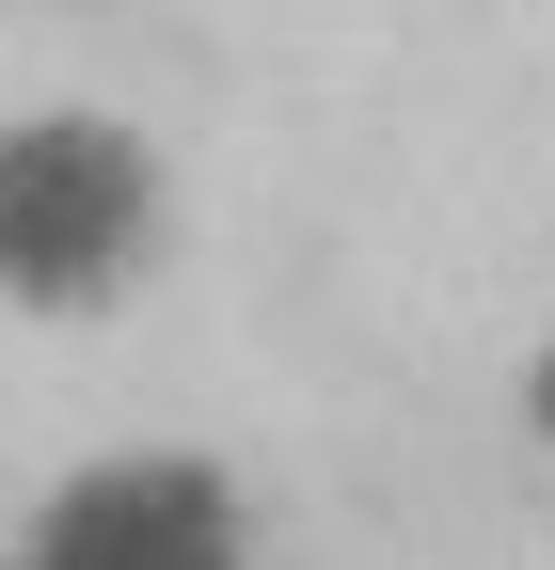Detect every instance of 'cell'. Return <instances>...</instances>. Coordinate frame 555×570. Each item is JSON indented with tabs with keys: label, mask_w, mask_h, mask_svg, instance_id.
I'll list each match as a JSON object with an SVG mask.
<instances>
[{
	"label": "cell",
	"mask_w": 555,
	"mask_h": 570,
	"mask_svg": "<svg viewBox=\"0 0 555 570\" xmlns=\"http://www.w3.org/2000/svg\"><path fill=\"white\" fill-rule=\"evenodd\" d=\"M175 238V175L159 142H127L111 111H32L0 127V302L32 317H96L159 269Z\"/></svg>",
	"instance_id": "6da1fadb"
},
{
	"label": "cell",
	"mask_w": 555,
	"mask_h": 570,
	"mask_svg": "<svg viewBox=\"0 0 555 570\" xmlns=\"http://www.w3.org/2000/svg\"><path fill=\"white\" fill-rule=\"evenodd\" d=\"M524 428H539V444H555V348H539V365H524Z\"/></svg>",
	"instance_id": "3957f363"
},
{
	"label": "cell",
	"mask_w": 555,
	"mask_h": 570,
	"mask_svg": "<svg viewBox=\"0 0 555 570\" xmlns=\"http://www.w3.org/2000/svg\"><path fill=\"white\" fill-rule=\"evenodd\" d=\"M0 570H254V508L206 460H96L32 508Z\"/></svg>",
	"instance_id": "7a4b0ae2"
}]
</instances>
